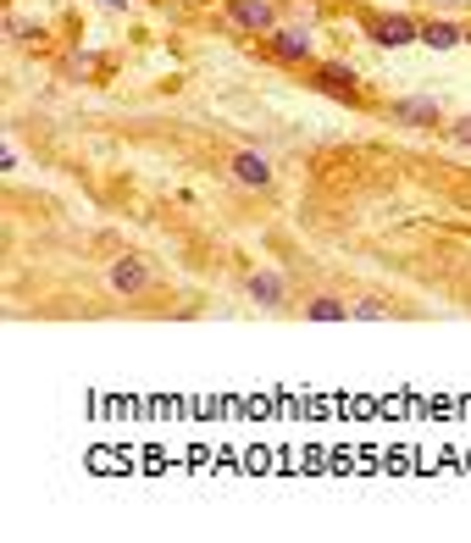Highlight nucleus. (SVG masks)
Masks as SVG:
<instances>
[{
    "label": "nucleus",
    "instance_id": "10",
    "mask_svg": "<svg viewBox=\"0 0 471 543\" xmlns=\"http://www.w3.org/2000/svg\"><path fill=\"white\" fill-rule=\"evenodd\" d=\"M422 45H433V50H455V45H466V28L449 23V17H427V23H422Z\"/></svg>",
    "mask_w": 471,
    "mask_h": 543
},
{
    "label": "nucleus",
    "instance_id": "6",
    "mask_svg": "<svg viewBox=\"0 0 471 543\" xmlns=\"http://www.w3.org/2000/svg\"><path fill=\"white\" fill-rule=\"evenodd\" d=\"M383 117H388V122H405V128H444V111H438V100H427V95L388 100Z\"/></svg>",
    "mask_w": 471,
    "mask_h": 543
},
{
    "label": "nucleus",
    "instance_id": "14",
    "mask_svg": "<svg viewBox=\"0 0 471 543\" xmlns=\"http://www.w3.org/2000/svg\"><path fill=\"white\" fill-rule=\"evenodd\" d=\"M438 12H471V0H433Z\"/></svg>",
    "mask_w": 471,
    "mask_h": 543
},
{
    "label": "nucleus",
    "instance_id": "2",
    "mask_svg": "<svg viewBox=\"0 0 471 543\" xmlns=\"http://www.w3.org/2000/svg\"><path fill=\"white\" fill-rule=\"evenodd\" d=\"M311 89H322V95L344 100V106H361L366 89L361 78H355V67H344V61H311Z\"/></svg>",
    "mask_w": 471,
    "mask_h": 543
},
{
    "label": "nucleus",
    "instance_id": "1",
    "mask_svg": "<svg viewBox=\"0 0 471 543\" xmlns=\"http://www.w3.org/2000/svg\"><path fill=\"white\" fill-rule=\"evenodd\" d=\"M106 283L122 300H145V294H156V266H150L145 255H117V261L106 266Z\"/></svg>",
    "mask_w": 471,
    "mask_h": 543
},
{
    "label": "nucleus",
    "instance_id": "4",
    "mask_svg": "<svg viewBox=\"0 0 471 543\" xmlns=\"http://www.w3.org/2000/svg\"><path fill=\"white\" fill-rule=\"evenodd\" d=\"M366 39L383 50H399V45H411V39H422V17L411 12H372L366 17Z\"/></svg>",
    "mask_w": 471,
    "mask_h": 543
},
{
    "label": "nucleus",
    "instance_id": "3",
    "mask_svg": "<svg viewBox=\"0 0 471 543\" xmlns=\"http://www.w3.org/2000/svg\"><path fill=\"white\" fill-rule=\"evenodd\" d=\"M261 56L278 61V67H311L316 50L311 34H300V28H272V34H261Z\"/></svg>",
    "mask_w": 471,
    "mask_h": 543
},
{
    "label": "nucleus",
    "instance_id": "15",
    "mask_svg": "<svg viewBox=\"0 0 471 543\" xmlns=\"http://www.w3.org/2000/svg\"><path fill=\"white\" fill-rule=\"evenodd\" d=\"M100 6H111V12H122V6H128V0H100Z\"/></svg>",
    "mask_w": 471,
    "mask_h": 543
},
{
    "label": "nucleus",
    "instance_id": "7",
    "mask_svg": "<svg viewBox=\"0 0 471 543\" xmlns=\"http://www.w3.org/2000/svg\"><path fill=\"white\" fill-rule=\"evenodd\" d=\"M228 23L244 34H272L278 28V6L272 0H228Z\"/></svg>",
    "mask_w": 471,
    "mask_h": 543
},
{
    "label": "nucleus",
    "instance_id": "11",
    "mask_svg": "<svg viewBox=\"0 0 471 543\" xmlns=\"http://www.w3.org/2000/svg\"><path fill=\"white\" fill-rule=\"evenodd\" d=\"M383 316H388L383 300H366V294L361 300H350V322H383Z\"/></svg>",
    "mask_w": 471,
    "mask_h": 543
},
{
    "label": "nucleus",
    "instance_id": "13",
    "mask_svg": "<svg viewBox=\"0 0 471 543\" xmlns=\"http://www.w3.org/2000/svg\"><path fill=\"white\" fill-rule=\"evenodd\" d=\"M438 133H449L455 145H471V117H455V122H444V128H438Z\"/></svg>",
    "mask_w": 471,
    "mask_h": 543
},
{
    "label": "nucleus",
    "instance_id": "8",
    "mask_svg": "<svg viewBox=\"0 0 471 543\" xmlns=\"http://www.w3.org/2000/svg\"><path fill=\"white\" fill-rule=\"evenodd\" d=\"M228 178L239 183V189H266V183H272V161H266L261 150H233Z\"/></svg>",
    "mask_w": 471,
    "mask_h": 543
},
{
    "label": "nucleus",
    "instance_id": "16",
    "mask_svg": "<svg viewBox=\"0 0 471 543\" xmlns=\"http://www.w3.org/2000/svg\"><path fill=\"white\" fill-rule=\"evenodd\" d=\"M466 39H471V28H466Z\"/></svg>",
    "mask_w": 471,
    "mask_h": 543
},
{
    "label": "nucleus",
    "instance_id": "9",
    "mask_svg": "<svg viewBox=\"0 0 471 543\" xmlns=\"http://www.w3.org/2000/svg\"><path fill=\"white\" fill-rule=\"evenodd\" d=\"M305 322H350V300H339V294H311V300L300 305Z\"/></svg>",
    "mask_w": 471,
    "mask_h": 543
},
{
    "label": "nucleus",
    "instance_id": "5",
    "mask_svg": "<svg viewBox=\"0 0 471 543\" xmlns=\"http://www.w3.org/2000/svg\"><path fill=\"white\" fill-rule=\"evenodd\" d=\"M244 294H250L261 311H289V278H283L278 266H255L250 278H244Z\"/></svg>",
    "mask_w": 471,
    "mask_h": 543
},
{
    "label": "nucleus",
    "instance_id": "12",
    "mask_svg": "<svg viewBox=\"0 0 471 543\" xmlns=\"http://www.w3.org/2000/svg\"><path fill=\"white\" fill-rule=\"evenodd\" d=\"M95 67H100L95 56H67V61H61V73H67V78H89Z\"/></svg>",
    "mask_w": 471,
    "mask_h": 543
}]
</instances>
